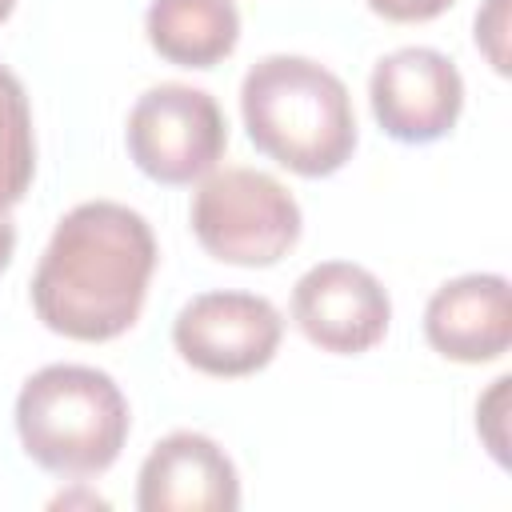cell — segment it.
<instances>
[{
    "label": "cell",
    "instance_id": "cell-3",
    "mask_svg": "<svg viewBox=\"0 0 512 512\" xmlns=\"http://www.w3.org/2000/svg\"><path fill=\"white\" fill-rule=\"evenodd\" d=\"M16 432L44 472L96 476L128 440V400L100 368L48 364L16 396Z\"/></svg>",
    "mask_w": 512,
    "mask_h": 512
},
{
    "label": "cell",
    "instance_id": "cell-6",
    "mask_svg": "<svg viewBox=\"0 0 512 512\" xmlns=\"http://www.w3.org/2000/svg\"><path fill=\"white\" fill-rule=\"evenodd\" d=\"M284 336L272 300L256 292H200L172 320L176 352L208 376H248L264 368Z\"/></svg>",
    "mask_w": 512,
    "mask_h": 512
},
{
    "label": "cell",
    "instance_id": "cell-2",
    "mask_svg": "<svg viewBox=\"0 0 512 512\" xmlns=\"http://www.w3.org/2000/svg\"><path fill=\"white\" fill-rule=\"evenodd\" d=\"M248 140L296 176H332L352 160L356 112L344 80L308 56H264L240 84Z\"/></svg>",
    "mask_w": 512,
    "mask_h": 512
},
{
    "label": "cell",
    "instance_id": "cell-11",
    "mask_svg": "<svg viewBox=\"0 0 512 512\" xmlns=\"http://www.w3.org/2000/svg\"><path fill=\"white\" fill-rule=\"evenodd\" d=\"M148 40L180 68H212L240 40V12L232 0H152Z\"/></svg>",
    "mask_w": 512,
    "mask_h": 512
},
{
    "label": "cell",
    "instance_id": "cell-5",
    "mask_svg": "<svg viewBox=\"0 0 512 512\" xmlns=\"http://www.w3.org/2000/svg\"><path fill=\"white\" fill-rule=\"evenodd\" d=\"M128 156L160 184H192L228 148L220 104L192 84H156L128 112Z\"/></svg>",
    "mask_w": 512,
    "mask_h": 512
},
{
    "label": "cell",
    "instance_id": "cell-16",
    "mask_svg": "<svg viewBox=\"0 0 512 512\" xmlns=\"http://www.w3.org/2000/svg\"><path fill=\"white\" fill-rule=\"evenodd\" d=\"M12 4H16V0H0V24L8 20V12H12Z\"/></svg>",
    "mask_w": 512,
    "mask_h": 512
},
{
    "label": "cell",
    "instance_id": "cell-13",
    "mask_svg": "<svg viewBox=\"0 0 512 512\" xmlns=\"http://www.w3.org/2000/svg\"><path fill=\"white\" fill-rule=\"evenodd\" d=\"M504 28H508V0H488L484 12H476V44L488 52V60L504 72Z\"/></svg>",
    "mask_w": 512,
    "mask_h": 512
},
{
    "label": "cell",
    "instance_id": "cell-9",
    "mask_svg": "<svg viewBox=\"0 0 512 512\" xmlns=\"http://www.w3.org/2000/svg\"><path fill=\"white\" fill-rule=\"evenodd\" d=\"M140 512H232L240 508V480L228 452L200 432L164 436L140 464Z\"/></svg>",
    "mask_w": 512,
    "mask_h": 512
},
{
    "label": "cell",
    "instance_id": "cell-15",
    "mask_svg": "<svg viewBox=\"0 0 512 512\" xmlns=\"http://www.w3.org/2000/svg\"><path fill=\"white\" fill-rule=\"evenodd\" d=\"M12 248H16V224H12L8 208H0V272H4L8 260H12Z\"/></svg>",
    "mask_w": 512,
    "mask_h": 512
},
{
    "label": "cell",
    "instance_id": "cell-10",
    "mask_svg": "<svg viewBox=\"0 0 512 512\" xmlns=\"http://www.w3.org/2000/svg\"><path fill=\"white\" fill-rule=\"evenodd\" d=\"M424 336L456 364L500 360L512 344L508 280L496 272H472L440 284L424 308Z\"/></svg>",
    "mask_w": 512,
    "mask_h": 512
},
{
    "label": "cell",
    "instance_id": "cell-12",
    "mask_svg": "<svg viewBox=\"0 0 512 512\" xmlns=\"http://www.w3.org/2000/svg\"><path fill=\"white\" fill-rule=\"evenodd\" d=\"M36 172V140H32V108L16 72L0 64V208H12Z\"/></svg>",
    "mask_w": 512,
    "mask_h": 512
},
{
    "label": "cell",
    "instance_id": "cell-4",
    "mask_svg": "<svg viewBox=\"0 0 512 512\" xmlns=\"http://www.w3.org/2000/svg\"><path fill=\"white\" fill-rule=\"evenodd\" d=\"M192 232L224 264L268 268L300 240V204L268 172L220 168L192 196Z\"/></svg>",
    "mask_w": 512,
    "mask_h": 512
},
{
    "label": "cell",
    "instance_id": "cell-8",
    "mask_svg": "<svg viewBox=\"0 0 512 512\" xmlns=\"http://www.w3.org/2000/svg\"><path fill=\"white\" fill-rule=\"evenodd\" d=\"M376 124L400 144H432L452 132L464 108V80L436 48H396L368 80Z\"/></svg>",
    "mask_w": 512,
    "mask_h": 512
},
{
    "label": "cell",
    "instance_id": "cell-14",
    "mask_svg": "<svg viewBox=\"0 0 512 512\" xmlns=\"http://www.w3.org/2000/svg\"><path fill=\"white\" fill-rule=\"evenodd\" d=\"M452 0H368V8L384 20H396V24H416V20H432L448 8Z\"/></svg>",
    "mask_w": 512,
    "mask_h": 512
},
{
    "label": "cell",
    "instance_id": "cell-7",
    "mask_svg": "<svg viewBox=\"0 0 512 512\" xmlns=\"http://www.w3.org/2000/svg\"><path fill=\"white\" fill-rule=\"evenodd\" d=\"M292 320L316 348L336 356H360L384 340L392 300L368 268L352 260H324L296 280Z\"/></svg>",
    "mask_w": 512,
    "mask_h": 512
},
{
    "label": "cell",
    "instance_id": "cell-1",
    "mask_svg": "<svg viewBox=\"0 0 512 512\" xmlns=\"http://www.w3.org/2000/svg\"><path fill=\"white\" fill-rule=\"evenodd\" d=\"M152 268L148 220L128 204L88 200L56 224L32 276V308L44 328L100 344L136 324Z\"/></svg>",
    "mask_w": 512,
    "mask_h": 512
}]
</instances>
